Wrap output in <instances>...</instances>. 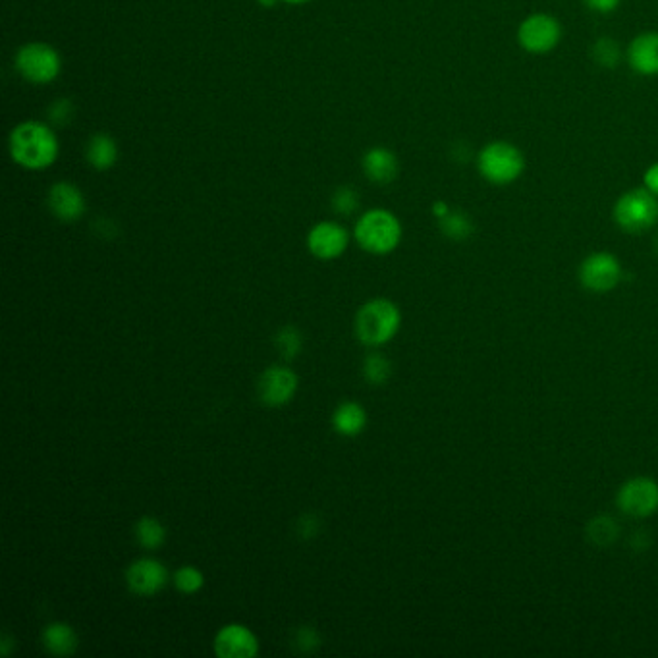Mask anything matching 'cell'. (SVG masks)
<instances>
[{
    "label": "cell",
    "instance_id": "11",
    "mask_svg": "<svg viewBox=\"0 0 658 658\" xmlns=\"http://www.w3.org/2000/svg\"><path fill=\"white\" fill-rule=\"evenodd\" d=\"M350 244V236L344 226L334 220L317 222L307 234V247L309 251L323 261H332L340 257Z\"/></svg>",
    "mask_w": 658,
    "mask_h": 658
},
{
    "label": "cell",
    "instance_id": "21",
    "mask_svg": "<svg viewBox=\"0 0 658 658\" xmlns=\"http://www.w3.org/2000/svg\"><path fill=\"white\" fill-rule=\"evenodd\" d=\"M136 537L143 549L155 550L163 547L166 541L165 525L157 518L145 516L136 523Z\"/></svg>",
    "mask_w": 658,
    "mask_h": 658
},
{
    "label": "cell",
    "instance_id": "25",
    "mask_svg": "<svg viewBox=\"0 0 658 658\" xmlns=\"http://www.w3.org/2000/svg\"><path fill=\"white\" fill-rule=\"evenodd\" d=\"M332 211L340 217H352L359 209V193L352 186H340L332 193Z\"/></svg>",
    "mask_w": 658,
    "mask_h": 658
},
{
    "label": "cell",
    "instance_id": "35",
    "mask_svg": "<svg viewBox=\"0 0 658 658\" xmlns=\"http://www.w3.org/2000/svg\"><path fill=\"white\" fill-rule=\"evenodd\" d=\"M655 251H657V255H658V234H657V238H655Z\"/></svg>",
    "mask_w": 658,
    "mask_h": 658
},
{
    "label": "cell",
    "instance_id": "17",
    "mask_svg": "<svg viewBox=\"0 0 658 658\" xmlns=\"http://www.w3.org/2000/svg\"><path fill=\"white\" fill-rule=\"evenodd\" d=\"M85 161L87 165L99 172L110 170L118 161V143L109 134H95L87 139L85 145Z\"/></svg>",
    "mask_w": 658,
    "mask_h": 658
},
{
    "label": "cell",
    "instance_id": "8",
    "mask_svg": "<svg viewBox=\"0 0 658 658\" xmlns=\"http://www.w3.org/2000/svg\"><path fill=\"white\" fill-rule=\"evenodd\" d=\"M562 41L560 22L547 12L527 16L518 28V43L529 55H549Z\"/></svg>",
    "mask_w": 658,
    "mask_h": 658
},
{
    "label": "cell",
    "instance_id": "29",
    "mask_svg": "<svg viewBox=\"0 0 658 658\" xmlns=\"http://www.w3.org/2000/svg\"><path fill=\"white\" fill-rule=\"evenodd\" d=\"M296 645L302 649L303 653H311V651H315L321 645V639H319L317 631L313 630V628L303 626L296 633Z\"/></svg>",
    "mask_w": 658,
    "mask_h": 658
},
{
    "label": "cell",
    "instance_id": "2",
    "mask_svg": "<svg viewBox=\"0 0 658 658\" xmlns=\"http://www.w3.org/2000/svg\"><path fill=\"white\" fill-rule=\"evenodd\" d=\"M354 236L363 251L388 255L402 242V224L386 209H371L357 219Z\"/></svg>",
    "mask_w": 658,
    "mask_h": 658
},
{
    "label": "cell",
    "instance_id": "15",
    "mask_svg": "<svg viewBox=\"0 0 658 658\" xmlns=\"http://www.w3.org/2000/svg\"><path fill=\"white\" fill-rule=\"evenodd\" d=\"M628 64L639 76H658V31L639 33L628 47Z\"/></svg>",
    "mask_w": 658,
    "mask_h": 658
},
{
    "label": "cell",
    "instance_id": "23",
    "mask_svg": "<svg viewBox=\"0 0 658 658\" xmlns=\"http://www.w3.org/2000/svg\"><path fill=\"white\" fill-rule=\"evenodd\" d=\"M591 56L601 68H616L622 60V47L610 37H601L591 47Z\"/></svg>",
    "mask_w": 658,
    "mask_h": 658
},
{
    "label": "cell",
    "instance_id": "28",
    "mask_svg": "<svg viewBox=\"0 0 658 658\" xmlns=\"http://www.w3.org/2000/svg\"><path fill=\"white\" fill-rule=\"evenodd\" d=\"M203 583H205V577L193 566H184L174 574V585L184 595L197 593L203 587Z\"/></svg>",
    "mask_w": 658,
    "mask_h": 658
},
{
    "label": "cell",
    "instance_id": "10",
    "mask_svg": "<svg viewBox=\"0 0 658 658\" xmlns=\"http://www.w3.org/2000/svg\"><path fill=\"white\" fill-rule=\"evenodd\" d=\"M298 390V375L288 367H269L257 383L259 400L265 406L278 408L288 404Z\"/></svg>",
    "mask_w": 658,
    "mask_h": 658
},
{
    "label": "cell",
    "instance_id": "16",
    "mask_svg": "<svg viewBox=\"0 0 658 658\" xmlns=\"http://www.w3.org/2000/svg\"><path fill=\"white\" fill-rule=\"evenodd\" d=\"M361 168L363 174L369 182L379 184V186H388L398 178L400 172V163L394 151L386 147H371L365 151L361 159Z\"/></svg>",
    "mask_w": 658,
    "mask_h": 658
},
{
    "label": "cell",
    "instance_id": "20",
    "mask_svg": "<svg viewBox=\"0 0 658 658\" xmlns=\"http://www.w3.org/2000/svg\"><path fill=\"white\" fill-rule=\"evenodd\" d=\"M585 535L589 539L591 545L599 547V549H606L610 545H614L620 537V525L618 521L606 514H601V516H595L593 520L587 523V529H585Z\"/></svg>",
    "mask_w": 658,
    "mask_h": 658
},
{
    "label": "cell",
    "instance_id": "6",
    "mask_svg": "<svg viewBox=\"0 0 658 658\" xmlns=\"http://www.w3.org/2000/svg\"><path fill=\"white\" fill-rule=\"evenodd\" d=\"M14 66L26 82L47 85L55 82L60 76L62 58L53 45L33 41L18 49V53L14 56Z\"/></svg>",
    "mask_w": 658,
    "mask_h": 658
},
{
    "label": "cell",
    "instance_id": "9",
    "mask_svg": "<svg viewBox=\"0 0 658 658\" xmlns=\"http://www.w3.org/2000/svg\"><path fill=\"white\" fill-rule=\"evenodd\" d=\"M618 510L633 518L645 520L658 512V483L651 477H633L616 494Z\"/></svg>",
    "mask_w": 658,
    "mask_h": 658
},
{
    "label": "cell",
    "instance_id": "27",
    "mask_svg": "<svg viewBox=\"0 0 658 658\" xmlns=\"http://www.w3.org/2000/svg\"><path fill=\"white\" fill-rule=\"evenodd\" d=\"M74 116H76V107L68 97L56 99L47 110V118L53 128H66L74 120Z\"/></svg>",
    "mask_w": 658,
    "mask_h": 658
},
{
    "label": "cell",
    "instance_id": "12",
    "mask_svg": "<svg viewBox=\"0 0 658 658\" xmlns=\"http://www.w3.org/2000/svg\"><path fill=\"white\" fill-rule=\"evenodd\" d=\"M126 583L130 591L139 597H151L165 589L168 572L165 564L155 558H139L128 568Z\"/></svg>",
    "mask_w": 658,
    "mask_h": 658
},
{
    "label": "cell",
    "instance_id": "3",
    "mask_svg": "<svg viewBox=\"0 0 658 658\" xmlns=\"http://www.w3.org/2000/svg\"><path fill=\"white\" fill-rule=\"evenodd\" d=\"M477 170L493 186H510L523 174L525 157L518 145L496 139L479 151Z\"/></svg>",
    "mask_w": 658,
    "mask_h": 658
},
{
    "label": "cell",
    "instance_id": "13",
    "mask_svg": "<svg viewBox=\"0 0 658 658\" xmlns=\"http://www.w3.org/2000/svg\"><path fill=\"white\" fill-rule=\"evenodd\" d=\"M47 207L60 222H76L85 213V197L72 182H56L47 193Z\"/></svg>",
    "mask_w": 658,
    "mask_h": 658
},
{
    "label": "cell",
    "instance_id": "33",
    "mask_svg": "<svg viewBox=\"0 0 658 658\" xmlns=\"http://www.w3.org/2000/svg\"><path fill=\"white\" fill-rule=\"evenodd\" d=\"M450 213V207L444 203V201H437L435 205H433V215L437 217V219H442V217H446Z\"/></svg>",
    "mask_w": 658,
    "mask_h": 658
},
{
    "label": "cell",
    "instance_id": "32",
    "mask_svg": "<svg viewBox=\"0 0 658 658\" xmlns=\"http://www.w3.org/2000/svg\"><path fill=\"white\" fill-rule=\"evenodd\" d=\"M643 186H645L649 192L655 193V195L658 197V163L649 166V168L645 170V176H643Z\"/></svg>",
    "mask_w": 658,
    "mask_h": 658
},
{
    "label": "cell",
    "instance_id": "5",
    "mask_svg": "<svg viewBox=\"0 0 658 658\" xmlns=\"http://www.w3.org/2000/svg\"><path fill=\"white\" fill-rule=\"evenodd\" d=\"M614 222L628 234H643L655 228L658 222V197L643 188H633L620 195L612 209Z\"/></svg>",
    "mask_w": 658,
    "mask_h": 658
},
{
    "label": "cell",
    "instance_id": "18",
    "mask_svg": "<svg viewBox=\"0 0 658 658\" xmlns=\"http://www.w3.org/2000/svg\"><path fill=\"white\" fill-rule=\"evenodd\" d=\"M367 425V412L357 402H346L332 415V427L344 437H356Z\"/></svg>",
    "mask_w": 658,
    "mask_h": 658
},
{
    "label": "cell",
    "instance_id": "19",
    "mask_svg": "<svg viewBox=\"0 0 658 658\" xmlns=\"http://www.w3.org/2000/svg\"><path fill=\"white\" fill-rule=\"evenodd\" d=\"M43 643L56 657H68L78 649V635L68 624L56 622L43 631Z\"/></svg>",
    "mask_w": 658,
    "mask_h": 658
},
{
    "label": "cell",
    "instance_id": "31",
    "mask_svg": "<svg viewBox=\"0 0 658 658\" xmlns=\"http://www.w3.org/2000/svg\"><path fill=\"white\" fill-rule=\"evenodd\" d=\"M585 6L597 14H610L614 12L622 0H583Z\"/></svg>",
    "mask_w": 658,
    "mask_h": 658
},
{
    "label": "cell",
    "instance_id": "22",
    "mask_svg": "<svg viewBox=\"0 0 658 658\" xmlns=\"http://www.w3.org/2000/svg\"><path fill=\"white\" fill-rule=\"evenodd\" d=\"M440 230L446 238L462 242L467 240L473 234V220L469 219V215L462 213V211H452L439 219Z\"/></svg>",
    "mask_w": 658,
    "mask_h": 658
},
{
    "label": "cell",
    "instance_id": "30",
    "mask_svg": "<svg viewBox=\"0 0 658 658\" xmlns=\"http://www.w3.org/2000/svg\"><path fill=\"white\" fill-rule=\"evenodd\" d=\"M319 525L321 523H319V520L313 514H307L298 523V533L302 535L303 539H311V537H315L319 533Z\"/></svg>",
    "mask_w": 658,
    "mask_h": 658
},
{
    "label": "cell",
    "instance_id": "24",
    "mask_svg": "<svg viewBox=\"0 0 658 658\" xmlns=\"http://www.w3.org/2000/svg\"><path fill=\"white\" fill-rule=\"evenodd\" d=\"M392 375V365L386 357L381 354H371L365 357L363 361V377L369 384H384L388 383Z\"/></svg>",
    "mask_w": 658,
    "mask_h": 658
},
{
    "label": "cell",
    "instance_id": "14",
    "mask_svg": "<svg viewBox=\"0 0 658 658\" xmlns=\"http://www.w3.org/2000/svg\"><path fill=\"white\" fill-rule=\"evenodd\" d=\"M215 653L222 658H251L259 653V641L242 624H228L215 637Z\"/></svg>",
    "mask_w": 658,
    "mask_h": 658
},
{
    "label": "cell",
    "instance_id": "34",
    "mask_svg": "<svg viewBox=\"0 0 658 658\" xmlns=\"http://www.w3.org/2000/svg\"><path fill=\"white\" fill-rule=\"evenodd\" d=\"M280 2H286V4H305L309 0H280Z\"/></svg>",
    "mask_w": 658,
    "mask_h": 658
},
{
    "label": "cell",
    "instance_id": "1",
    "mask_svg": "<svg viewBox=\"0 0 658 658\" xmlns=\"http://www.w3.org/2000/svg\"><path fill=\"white\" fill-rule=\"evenodd\" d=\"M8 151L16 165L26 170H45L55 165L60 143L51 124L26 120L10 132Z\"/></svg>",
    "mask_w": 658,
    "mask_h": 658
},
{
    "label": "cell",
    "instance_id": "26",
    "mask_svg": "<svg viewBox=\"0 0 658 658\" xmlns=\"http://www.w3.org/2000/svg\"><path fill=\"white\" fill-rule=\"evenodd\" d=\"M276 346L286 359H294L302 352L303 336L296 327H286L276 334Z\"/></svg>",
    "mask_w": 658,
    "mask_h": 658
},
{
    "label": "cell",
    "instance_id": "7",
    "mask_svg": "<svg viewBox=\"0 0 658 658\" xmlns=\"http://www.w3.org/2000/svg\"><path fill=\"white\" fill-rule=\"evenodd\" d=\"M622 275V263L614 253L608 251H595L587 255L577 269L579 284L593 294L612 292L620 284Z\"/></svg>",
    "mask_w": 658,
    "mask_h": 658
},
{
    "label": "cell",
    "instance_id": "4",
    "mask_svg": "<svg viewBox=\"0 0 658 658\" xmlns=\"http://www.w3.org/2000/svg\"><path fill=\"white\" fill-rule=\"evenodd\" d=\"M402 325V315L396 303L377 298L363 303L357 311L356 334L365 346H383L390 342Z\"/></svg>",
    "mask_w": 658,
    "mask_h": 658
}]
</instances>
